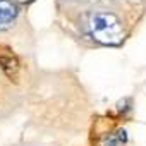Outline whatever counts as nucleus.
<instances>
[{
    "instance_id": "obj_1",
    "label": "nucleus",
    "mask_w": 146,
    "mask_h": 146,
    "mask_svg": "<svg viewBox=\"0 0 146 146\" xmlns=\"http://www.w3.org/2000/svg\"><path fill=\"white\" fill-rule=\"evenodd\" d=\"M57 23L83 48L122 46L146 14V0H57Z\"/></svg>"
},
{
    "instance_id": "obj_2",
    "label": "nucleus",
    "mask_w": 146,
    "mask_h": 146,
    "mask_svg": "<svg viewBox=\"0 0 146 146\" xmlns=\"http://www.w3.org/2000/svg\"><path fill=\"white\" fill-rule=\"evenodd\" d=\"M36 96L33 122L48 132H76L86 117V98L76 78L69 74H41L31 90ZM60 136V134H58Z\"/></svg>"
},
{
    "instance_id": "obj_3",
    "label": "nucleus",
    "mask_w": 146,
    "mask_h": 146,
    "mask_svg": "<svg viewBox=\"0 0 146 146\" xmlns=\"http://www.w3.org/2000/svg\"><path fill=\"white\" fill-rule=\"evenodd\" d=\"M33 40V31L26 17L24 2L0 0V43L12 48H26Z\"/></svg>"
},
{
    "instance_id": "obj_4",
    "label": "nucleus",
    "mask_w": 146,
    "mask_h": 146,
    "mask_svg": "<svg viewBox=\"0 0 146 146\" xmlns=\"http://www.w3.org/2000/svg\"><path fill=\"white\" fill-rule=\"evenodd\" d=\"M0 70L2 74L14 84L19 86L23 83V74H24V65L16 50L11 45L0 43Z\"/></svg>"
},
{
    "instance_id": "obj_5",
    "label": "nucleus",
    "mask_w": 146,
    "mask_h": 146,
    "mask_svg": "<svg viewBox=\"0 0 146 146\" xmlns=\"http://www.w3.org/2000/svg\"><path fill=\"white\" fill-rule=\"evenodd\" d=\"M21 107V93L0 70V120L9 119Z\"/></svg>"
},
{
    "instance_id": "obj_6",
    "label": "nucleus",
    "mask_w": 146,
    "mask_h": 146,
    "mask_svg": "<svg viewBox=\"0 0 146 146\" xmlns=\"http://www.w3.org/2000/svg\"><path fill=\"white\" fill-rule=\"evenodd\" d=\"M127 141V134L124 129H117L113 132H108L102 137L100 146H124Z\"/></svg>"
},
{
    "instance_id": "obj_7",
    "label": "nucleus",
    "mask_w": 146,
    "mask_h": 146,
    "mask_svg": "<svg viewBox=\"0 0 146 146\" xmlns=\"http://www.w3.org/2000/svg\"><path fill=\"white\" fill-rule=\"evenodd\" d=\"M16 146H35V144H16Z\"/></svg>"
}]
</instances>
